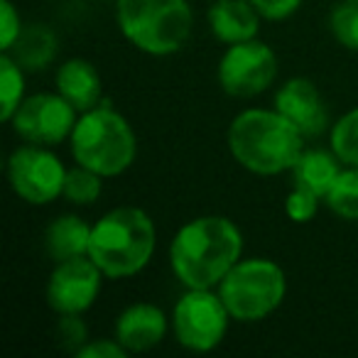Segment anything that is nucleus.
<instances>
[{"instance_id": "f257e3e1", "label": "nucleus", "mask_w": 358, "mask_h": 358, "mask_svg": "<svg viewBox=\"0 0 358 358\" xmlns=\"http://www.w3.org/2000/svg\"><path fill=\"white\" fill-rule=\"evenodd\" d=\"M243 234L226 216L187 221L169 243V265L187 289H214L241 260Z\"/></svg>"}, {"instance_id": "f03ea898", "label": "nucleus", "mask_w": 358, "mask_h": 358, "mask_svg": "<svg viewBox=\"0 0 358 358\" xmlns=\"http://www.w3.org/2000/svg\"><path fill=\"white\" fill-rule=\"evenodd\" d=\"M229 152L243 169L260 177L292 172L304 152V135L280 110L248 108L229 125Z\"/></svg>"}, {"instance_id": "7ed1b4c3", "label": "nucleus", "mask_w": 358, "mask_h": 358, "mask_svg": "<svg viewBox=\"0 0 358 358\" xmlns=\"http://www.w3.org/2000/svg\"><path fill=\"white\" fill-rule=\"evenodd\" d=\"M157 229L148 211L118 206L103 214L91 229L89 258L110 280L133 278L152 260Z\"/></svg>"}, {"instance_id": "20e7f679", "label": "nucleus", "mask_w": 358, "mask_h": 358, "mask_svg": "<svg viewBox=\"0 0 358 358\" xmlns=\"http://www.w3.org/2000/svg\"><path fill=\"white\" fill-rule=\"evenodd\" d=\"M69 145L76 164L94 169L101 177L123 174L138 155V138L130 123L108 103H101L79 115Z\"/></svg>"}, {"instance_id": "39448f33", "label": "nucleus", "mask_w": 358, "mask_h": 358, "mask_svg": "<svg viewBox=\"0 0 358 358\" xmlns=\"http://www.w3.org/2000/svg\"><path fill=\"white\" fill-rule=\"evenodd\" d=\"M115 17L125 40L152 57L182 50L194 25L189 0H118Z\"/></svg>"}, {"instance_id": "423d86ee", "label": "nucleus", "mask_w": 358, "mask_h": 358, "mask_svg": "<svg viewBox=\"0 0 358 358\" xmlns=\"http://www.w3.org/2000/svg\"><path fill=\"white\" fill-rule=\"evenodd\" d=\"M219 294L236 322H263L282 304L287 294V278L275 260H238L219 282Z\"/></svg>"}, {"instance_id": "0eeeda50", "label": "nucleus", "mask_w": 358, "mask_h": 358, "mask_svg": "<svg viewBox=\"0 0 358 358\" xmlns=\"http://www.w3.org/2000/svg\"><path fill=\"white\" fill-rule=\"evenodd\" d=\"M219 289H187L172 309V331L187 351L206 353L224 341L231 322Z\"/></svg>"}, {"instance_id": "6e6552de", "label": "nucleus", "mask_w": 358, "mask_h": 358, "mask_svg": "<svg viewBox=\"0 0 358 358\" xmlns=\"http://www.w3.org/2000/svg\"><path fill=\"white\" fill-rule=\"evenodd\" d=\"M66 167L45 145H22L8 157V182L22 201L32 206L52 204L64 192Z\"/></svg>"}, {"instance_id": "1a4fd4ad", "label": "nucleus", "mask_w": 358, "mask_h": 358, "mask_svg": "<svg viewBox=\"0 0 358 358\" xmlns=\"http://www.w3.org/2000/svg\"><path fill=\"white\" fill-rule=\"evenodd\" d=\"M219 84L231 99H253L273 86L278 76V57L265 42L245 40L229 45L219 62Z\"/></svg>"}, {"instance_id": "9d476101", "label": "nucleus", "mask_w": 358, "mask_h": 358, "mask_svg": "<svg viewBox=\"0 0 358 358\" xmlns=\"http://www.w3.org/2000/svg\"><path fill=\"white\" fill-rule=\"evenodd\" d=\"M79 110L57 91V94H35L27 96L10 118V125L25 143L32 145H59L71 138Z\"/></svg>"}, {"instance_id": "9b49d317", "label": "nucleus", "mask_w": 358, "mask_h": 358, "mask_svg": "<svg viewBox=\"0 0 358 358\" xmlns=\"http://www.w3.org/2000/svg\"><path fill=\"white\" fill-rule=\"evenodd\" d=\"M103 278L106 275L89 255L62 260L55 265L50 282H47V304L59 317L62 314H84L99 299Z\"/></svg>"}, {"instance_id": "f8f14e48", "label": "nucleus", "mask_w": 358, "mask_h": 358, "mask_svg": "<svg viewBox=\"0 0 358 358\" xmlns=\"http://www.w3.org/2000/svg\"><path fill=\"white\" fill-rule=\"evenodd\" d=\"M275 110L285 115L304 138H319L329 125V110L312 79L294 76L275 94Z\"/></svg>"}, {"instance_id": "ddd939ff", "label": "nucleus", "mask_w": 358, "mask_h": 358, "mask_svg": "<svg viewBox=\"0 0 358 358\" xmlns=\"http://www.w3.org/2000/svg\"><path fill=\"white\" fill-rule=\"evenodd\" d=\"M169 324L172 322H167L159 307L150 302H135L118 314L113 336L128 353H145L162 343Z\"/></svg>"}, {"instance_id": "4468645a", "label": "nucleus", "mask_w": 358, "mask_h": 358, "mask_svg": "<svg viewBox=\"0 0 358 358\" xmlns=\"http://www.w3.org/2000/svg\"><path fill=\"white\" fill-rule=\"evenodd\" d=\"M206 20L211 35L224 45L253 40L260 30V13L250 0H214Z\"/></svg>"}, {"instance_id": "2eb2a0df", "label": "nucleus", "mask_w": 358, "mask_h": 358, "mask_svg": "<svg viewBox=\"0 0 358 358\" xmlns=\"http://www.w3.org/2000/svg\"><path fill=\"white\" fill-rule=\"evenodd\" d=\"M57 91L74 106L79 113L96 108L103 103V81L101 74L89 59H66L64 64L57 69Z\"/></svg>"}, {"instance_id": "dca6fc26", "label": "nucleus", "mask_w": 358, "mask_h": 358, "mask_svg": "<svg viewBox=\"0 0 358 358\" xmlns=\"http://www.w3.org/2000/svg\"><path fill=\"white\" fill-rule=\"evenodd\" d=\"M91 229H94V226L86 224L81 216H74V214L57 216L45 231L47 255H50L55 263L89 255Z\"/></svg>"}, {"instance_id": "f3484780", "label": "nucleus", "mask_w": 358, "mask_h": 358, "mask_svg": "<svg viewBox=\"0 0 358 358\" xmlns=\"http://www.w3.org/2000/svg\"><path fill=\"white\" fill-rule=\"evenodd\" d=\"M341 169V159L334 152H327V150H304L299 155L297 164L292 167V177L294 185L314 192L324 201V196L329 194V189L336 182Z\"/></svg>"}, {"instance_id": "a211bd4d", "label": "nucleus", "mask_w": 358, "mask_h": 358, "mask_svg": "<svg viewBox=\"0 0 358 358\" xmlns=\"http://www.w3.org/2000/svg\"><path fill=\"white\" fill-rule=\"evenodd\" d=\"M10 52L22 69H45L57 55V40L47 27H30L20 32Z\"/></svg>"}, {"instance_id": "6ab92c4d", "label": "nucleus", "mask_w": 358, "mask_h": 358, "mask_svg": "<svg viewBox=\"0 0 358 358\" xmlns=\"http://www.w3.org/2000/svg\"><path fill=\"white\" fill-rule=\"evenodd\" d=\"M25 101V74L10 52L0 55V118L10 123L15 110Z\"/></svg>"}, {"instance_id": "aec40b11", "label": "nucleus", "mask_w": 358, "mask_h": 358, "mask_svg": "<svg viewBox=\"0 0 358 358\" xmlns=\"http://www.w3.org/2000/svg\"><path fill=\"white\" fill-rule=\"evenodd\" d=\"M329 211L346 221H358V167H343L329 194L324 196Z\"/></svg>"}, {"instance_id": "412c9836", "label": "nucleus", "mask_w": 358, "mask_h": 358, "mask_svg": "<svg viewBox=\"0 0 358 358\" xmlns=\"http://www.w3.org/2000/svg\"><path fill=\"white\" fill-rule=\"evenodd\" d=\"M103 179L106 177H101L94 169L76 164L74 169H66L62 196H66L76 206H91L94 201H99L101 192H103Z\"/></svg>"}, {"instance_id": "4be33fe9", "label": "nucleus", "mask_w": 358, "mask_h": 358, "mask_svg": "<svg viewBox=\"0 0 358 358\" xmlns=\"http://www.w3.org/2000/svg\"><path fill=\"white\" fill-rule=\"evenodd\" d=\"M331 152L343 167H358V108L343 113L331 128Z\"/></svg>"}, {"instance_id": "5701e85b", "label": "nucleus", "mask_w": 358, "mask_h": 358, "mask_svg": "<svg viewBox=\"0 0 358 358\" xmlns=\"http://www.w3.org/2000/svg\"><path fill=\"white\" fill-rule=\"evenodd\" d=\"M329 30L341 47L358 52V0H338L329 15Z\"/></svg>"}, {"instance_id": "b1692460", "label": "nucleus", "mask_w": 358, "mask_h": 358, "mask_svg": "<svg viewBox=\"0 0 358 358\" xmlns=\"http://www.w3.org/2000/svg\"><path fill=\"white\" fill-rule=\"evenodd\" d=\"M319 201L322 199H319L314 192L294 185V189L289 192L287 199H285V214H287V219L294 221V224H307V221H312L314 216H317Z\"/></svg>"}, {"instance_id": "393cba45", "label": "nucleus", "mask_w": 358, "mask_h": 358, "mask_svg": "<svg viewBox=\"0 0 358 358\" xmlns=\"http://www.w3.org/2000/svg\"><path fill=\"white\" fill-rule=\"evenodd\" d=\"M57 334H59L62 346L74 353L89 341V329L81 322V314H62L59 324H57Z\"/></svg>"}, {"instance_id": "a878e982", "label": "nucleus", "mask_w": 358, "mask_h": 358, "mask_svg": "<svg viewBox=\"0 0 358 358\" xmlns=\"http://www.w3.org/2000/svg\"><path fill=\"white\" fill-rule=\"evenodd\" d=\"M0 10H3L0 13V47H3V52H10L22 32V20L20 13L13 6V0H0Z\"/></svg>"}, {"instance_id": "bb28decb", "label": "nucleus", "mask_w": 358, "mask_h": 358, "mask_svg": "<svg viewBox=\"0 0 358 358\" xmlns=\"http://www.w3.org/2000/svg\"><path fill=\"white\" fill-rule=\"evenodd\" d=\"M255 6V10L260 13V17L270 22H280V20H287L289 15L299 10L302 6V0H250Z\"/></svg>"}, {"instance_id": "cd10ccee", "label": "nucleus", "mask_w": 358, "mask_h": 358, "mask_svg": "<svg viewBox=\"0 0 358 358\" xmlns=\"http://www.w3.org/2000/svg\"><path fill=\"white\" fill-rule=\"evenodd\" d=\"M128 351L118 343V338H99V341H86L76 351V358H125Z\"/></svg>"}]
</instances>
